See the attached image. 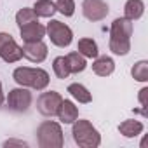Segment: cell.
<instances>
[{
    "label": "cell",
    "mask_w": 148,
    "mask_h": 148,
    "mask_svg": "<svg viewBox=\"0 0 148 148\" xmlns=\"http://www.w3.org/2000/svg\"><path fill=\"white\" fill-rule=\"evenodd\" d=\"M132 21L127 18H117L110 26V51L117 56H125L131 51Z\"/></svg>",
    "instance_id": "6da1fadb"
},
{
    "label": "cell",
    "mask_w": 148,
    "mask_h": 148,
    "mask_svg": "<svg viewBox=\"0 0 148 148\" xmlns=\"http://www.w3.org/2000/svg\"><path fill=\"white\" fill-rule=\"evenodd\" d=\"M12 79L21 87H32L35 91H44L49 86V73L42 68L19 66V68L14 70Z\"/></svg>",
    "instance_id": "7a4b0ae2"
},
{
    "label": "cell",
    "mask_w": 148,
    "mask_h": 148,
    "mask_svg": "<svg viewBox=\"0 0 148 148\" xmlns=\"http://www.w3.org/2000/svg\"><path fill=\"white\" fill-rule=\"evenodd\" d=\"M73 141L82 148H98L101 145V134L89 120H75L71 127Z\"/></svg>",
    "instance_id": "3957f363"
},
{
    "label": "cell",
    "mask_w": 148,
    "mask_h": 148,
    "mask_svg": "<svg viewBox=\"0 0 148 148\" xmlns=\"http://www.w3.org/2000/svg\"><path fill=\"white\" fill-rule=\"evenodd\" d=\"M37 141L40 148H61L64 145L63 129L54 120H45L37 129Z\"/></svg>",
    "instance_id": "277c9868"
},
{
    "label": "cell",
    "mask_w": 148,
    "mask_h": 148,
    "mask_svg": "<svg viewBox=\"0 0 148 148\" xmlns=\"http://www.w3.org/2000/svg\"><path fill=\"white\" fill-rule=\"evenodd\" d=\"M45 35L51 38V42L56 47H68L73 40V32L68 25L58 21V19H51L45 26Z\"/></svg>",
    "instance_id": "5b68a950"
},
{
    "label": "cell",
    "mask_w": 148,
    "mask_h": 148,
    "mask_svg": "<svg viewBox=\"0 0 148 148\" xmlns=\"http://www.w3.org/2000/svg\"><path fill=\"white\" fill-rule=\"evenodd\" d=\"M0 58L5 63H18L23 58V47L5 32H0Z\"/></svg>",
    "instance_id": "8992f818"
},
{
    "label": "cell",
    "mask_w": 148,
    "mask_h": 148,
    "mask_svg": "<svg viewBox=\"0 0 148 148\" xmlns=\"http://www.w3.org/2000/svg\"><path fill=\"white\" fill-rule=\"evenodd\" d=\"M32 92L26 89V87H16V89H11L9 91V96H7V105L11 110L18 112V113H23V112H28V108L32 106Z\"/></svg>",
    "instance_id": "52a82bcc"
},
{
    "label": "cell",
    "mask_w": 148,
    "mask_h": 148,
    "mask_svg": "<svg viewBox=\"0 0 148 148\" xmlns=\"http://www.w3.org/2000/svg\"><path fill=\"white\" fill-rule=\"evenodd\" d=\"M63 98L59 92L56 91H49V92H42L37 99V110L44 115V117H54L59 110Z\"/></svg>",
    "instance_id": "ba28073f"
},
{
    "label": "cell",
    "mask_w": 148,
    "mask_h": 148,
    "mask_svg": "<svg viewBox=\"0 0 148 148\" xmlns=\"http://www.w3.org/2000/svg\"><path fill=\"white\" fill-rule=\"evenodd\" d=\"M82 12H84L86 19H89V21H101L108 16L110 7L105 0H84Z\"/></svg>",
    "instance_id": "9c48e42d"
},
{
    "label": "cell",
    "mask_w": 148,
    "mask_h": 148,
    "mask_svg": "<svg viewBox=\"0 0 148 148\" xmlns=\"http://www.w3.org/2000/svg\"><path fill=\"white\" fill-rule=\"evenodd\" d=\"M23 58H26L32 63H42L47 58V45L42 40L25 44L23 45Z\"/></svg>",
    "instance_id": "30bf717a"
},
{
    "label": "cell",
    "mask_w": 148,
    "mask_h": 148,
    "mask_svg": "<svg viewBox=\"0 0 148 148\" xmlns=\"http://www.w3.org/2000/svg\"><path fill=\"white\" fill-rule=\"evenodd\" d=\"M21 32V38L25 44H30V42H38L45 37V26L40 25V23H30V25H25L19 28Z\"/></svg>",
    "instance_id": "8fae6325"
},
{
    "label": "cell",
    "mask_w": 148,
    "mask_h": 148,
    "mask_svg": "<svg viewBox=\"0 0 148 148\" xmlns=\"http://www.w3.org/2000/svg\"><path fill=\"white\" fill-rule=\"evenodd\" d=\"M56 115H58V119H59L61 124H73V122L79 119V108L73 105V101L63 99Z\"/></svg>",
    "instance_id": "7c38bea8"
},
{
    "label": "cell",
    "mask_w": 148,
    "mask_h": 148,
    "mask_svg": "<svg viewBox=\"0 0 148 148\" xmlns=\"http://www.w3.org/2000/svg\"><path fill=\"white\" fill-rule=\"evenodd\" d=\"M92 71L98 77H108L115 71V61L110 56H98L92 63Z\"/></svg>",
    "instance_id": "4fadbf2b"
},
{
    "label": "cell",
    "mask_w": 148,
    "mask_h": 148,
    "mask_svg": "<svg viewBox=\"0 0 148 148\" xmlns=\"http://www.w3.org/2000/svg\"><path fill=\"white\" fill-rule=\"evenodd\" d=\"M143 129H145L143 122H139L136 119H127L119 125V131L124 138H136L143 132Z\"/></svg>",
    "instance_id": "5bb4252c"
},
{
    "label": "cell",
    "mask_w": 148,
    "mask_h": 148,
    "mask_svg": "<svg viewBox=\"0 0 148 148\" xmlns=\"http://www.w3.org/2000/svg\"><path fill=\"white\" fill-rule=\"evenodd\" d=\"M145 14V2L143 0H127L124 5V18L129 21H136Z\"/></svg>",
    "instance_id": "9a60e30c"
},
{
    "label": "cell",
    "mask_w": 148,
    "mask_h": 148,
    "mask_svg": "<svg viewBox=\"0 0 148 148\" xmlns=\"http://www.w3.org/2000/svg\"><path fill=\"white\" fill-rule=\"evenodd\" d=\"M64 58H66V63H68L70 73H82V71L87 68V61H86V58H84L80 52H77V51L70 52V54L64 56Z\"/></svg>",
    "instance_id": "2e32d148"
},
{
    "label": "cell",
    "mask_w": 148,
    "mask_h": 148,
    "mask_svg": "<svg viewBox=\"0 0 148 148\" xmlns=\"http://www.w3.org/2000/svg\"><path fill=\"white\" fill-rule=\"evenodd\" d=\"M68 92H70V96L75 99V101H79V103H91L92 101V96H91V92L87 91V87L86 86H82V84H70L68 86Z\"/></svg>",
    "instance_id": "e0dca14e"
},
{
    "label": "cell",
    "mask_w": 148,
    "mask_h": 148,
    "mask_svg": "<svg viewBox=\"0 0 148 148\" xmlns=\"http://www.w3.org/2000/svg\"><path fill=\"white\" fill-rule=\"evenodd\" d=\"M32 9H33V12L38 18H52L58 12L56 11V4L52 2V0H37Z\"/></svg>",
    "instance_id": "ac0fdd59"
},
{
    "label": "cell",
    "mask_w": 148,
    "mask_h": 148,
    "mask_svg": "<svg viewBox=\"0 0 148 148\" xmlns=\"http://www.w3.org/2000/svg\"><path fill=\"white\" fill-rule=\"evenodd\" d=\"M77 51L84 56V58H98V44L92 38H80L77 44Z\"/></svg>",
    "instance_id": "d6986e66"
},
{
    "label": "cell",
    "mask_w": 148,
    "mask_h": 148,
    "mask_svg": "<svg viewBox=\"0 0 148 148\" xmlns=\"http://www.w3.org/2000/svg\"><path fill=\"white\" fill-rule=\"evenodd\" d=\"M16 23L18 26H25V25H30V23H38V16L33 12V9H28V7H23L18 11L16 14Z\"/></svg>",
    "instance_id": "ffe728a7"
},
{
    "label": "cell",
    "mask_w": 148,
    "mask_h": 148,
    "mask_svg": "<svg viewBox=\"0 0 148 148\" xmlns=\"http://www.w3.org/2000/svg\"><path fill=\"white\" fill-rule=\"evenodd\" d=\"M52 70H54V73H56V77H58V79H68V77L71 75L64 56H58V58H54V61H52Z\"/></svg>",
    "instance_id": "44dd1931"
},
{
    "label": "cell",
    "mask_w": 148,
    "mask_h": 148,
    "mask_svg": "<svg viewBox=\"0 0 148 148\" xmlns=\"http://www.w3.org/2000/svg\"><path fill=\"white\" fill-rule=\"evenodd\" d=\"M131 75L138 82H148V61H145V59L138 61L131 70Z\"/></svg>",
    "instance_id": "7402d4cb"
},
{
    "label": "cell",
    "mask_w": 148,
    "mask_h": 148,
    "mask_svg": "<svg viewBox=\"0 0 148 148\" xmlns=\"http://www.w3.org/2000/svg\"><path fill=\"white\" fill-rule=\"evenodd\" d=\"M56 11L61 12L66 18H71L75 14V2H73V0H58L56 2Z\"/></svg>",
    "instance_id": "603a6c76"
},
{
    "label": "cell",
    "mask_w": 148,
    "mask_h": 148,
    "mask_svg": "<svg viewBox=\"0 0 148 148\" xmlns=\"http://www.w3.org/2000/svg\"><path fill=\"white\" fill-rule=\"evenodd\" d=\"M146 94H148V87H143L139 91V105L143 108H146Z\"/></svg>",
    "instance_id": "cb8c5ba5"
},
{
    "label": "cell",
    "mask_w": 148,
    "mask_h": 148,
    "mask_svg": "<svg viewBox=\"0 0 148 148\" xmlns=\"http://www.w3.org/2000/svg\"><path fill=\"white\" fill-rule=\"evenodd\" d=\"M14 145L16 146H26L28 143L26 141H21V139H9V141L4 143V146H14Z\"/></svg>",
    "instance_id": "d4e9b609"
},
{
    "label": "cell",
    "mask_w": 148,
    "mask_h": 148,
    "mask_svg": "<svg viewBox=\"0 0 148 148\" xmlns=\"http://www.w3.org/2000/svg\"><path fill=\"white\" fill-rule=\"evenodd\" d=\"M4 99H5L4 98V89H2V82H0V106L4 105Z\"/></svg>",
    "instance_id": "484cf974"
}]
</instances>
